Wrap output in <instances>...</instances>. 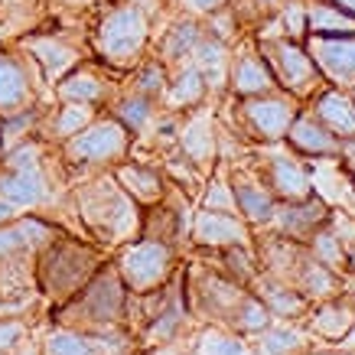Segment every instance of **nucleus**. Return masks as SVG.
<instances>
[{"label":"nucleus","mask_w":355,"mask_h":355,"mask_svg":"<svg viewBox=\"0 0 355 355\" xmlns=\"http://www.w3.org/2000/svg\"><path fill=\"white\" fill-rule=\"evenodd\" d=\"M189 3H193L196 10H202V13H212V10H218V7H222L225 0H189Z\"/></svg>","instance_id":"obj_40"},{"label":"nucleus","mask_w":355,"mask_h":355,"mask_svg":"<svg viewBox=\"0 0 355 355\" xmlns=\"http://www.w3.org/2000/svg\"><path fill=\"white\" fill-rule=\"evenodd\" d=\"M228 316H232L238 333H264L270 326V310L264 306V300L261 297H248V293H241V300L232 306Z\"/></svg>","instance_id":"obj_21"},{"label":"nucleus","mask_w":355,"mask_h":355,"mask_svg":"<svg viewBox=\"0 0 355 355\" xmlns=\"http://www.w3.org/2000/svg\"><path fill=\"white\" fill-rule=\"evenodd\" d=\"M118 180L128 193H134V199H140V202L160 199V176L153 170H147V166H130L128 163V166L118 170Z\"/></svg>","instance_id":"obj_22"},{"label":"nucleus","mask_w":355,"mask_h":355,"mask_svg":"<svg viewBox=\"0 0 355 355\" xmlns=\"http://www.w3.org/2000/svg\"><path fill=\"white\" fill-rule=\"evenodd\" d=\"M323 355H339V352H323Z\"/></svg>","instance_id":"obj_44"},{"label":"nucleus","mask_w":355,"mask_h":355,"mask_svg":"<svg viewBox=\"0 0 355 355\" xmlns=\"http://www.w3.org/2000/svg\"><path fill=\"white\" fill-rule=\"evenodd\" d=\"M147 40V20L137 7L111 10L98 30V49L111 65H130Z\"/></svg>","instance_id":"obj_1"},{"label":"nucleus","mask_w":355,"mask_h":355,"mask_svg":"<svg viewBox=\"0 0 355 355\" xmlns=\"http://www.w3.org/2000/svg\"><path fill=\"white\" fill-rule=\"evenodd\" d=\"M10 212H13V205L0 199V225H7V222H10Z\"/></svg>","instance_id":"obj_42"},{"label":"nucleus","mask_w":355,"mask_h":355,"mask_svg":"<svg viewBox=\"0 0 355 355\" xmlns=\"http://www.w3.org/2000/svg\"><path fill=\"white\" fill-rule=\"evenodd\" d=\"M310 55L316 69L329 76L336 85L355 88V36H343V40H313Z\"/></svg>","instance_id":"obj_5"},{"label":"nucleus","mask_w":355,"mask_h":355,"mask_svg":"<svg viewBox=\"0 0 355 355\" xmlns=\"http://www.w3.org/2000/svg\"><path fill=\"white\" fill-rule=\"evenodd\" d=\"M274 216H277V225L284 235L306 241V238H313L329 222V209H326L320 199L306 196L300 202H287L284 209H274Z\"/></svg>","instance_id":"obj_8"},{"label":"nucleus","mask_w":355,"mask_h":355,"mask_svg":"<svg viewBox=\"0 0 355 355\" xmlns=\"http://www.w3.org/2000/svg\"><path fill=\"white\" fill-rule=\"evenodd\" d=\"M235 202L251 222H268V218H274V196L258 183L238 180L235 183Z\"/></svg>","instance_id":"obj_20"},{"label":"nucleus","mask_w":355,"mask_h":355,"mask_svg":"<svg viewBox=\"0 0 355 355\" xmlns=\"http://www.w3.org/2000/svg\"><path fill=\"white\" fill-rule=\"evenodd\" d=\"M268 176H270V189H274L280 199H287V202H300V199L313 196L310 176H306L300 163L291 160V157H274Z\"/></svg>","instance_id":"obj_14"},{"label":"nucleus","mask_w":355,"mask_h":355,"mask_svg":"<svg viewBox=\"0 0 355 355\" xmlns=\"http://www.w3.org/2000/svg\"><path fill=\"white\" fill-rule=\"evenodd\" d=\"M245 264H248V258H245V254H238V251H228V268H232V270H235V274H238V277H241V284H245V280L251 277V274H248V268H245Z\"/></svg>","instance_id":"obj_39"},{"label":"nucleus","mask_w":355,"mask_h":355,"mask_svg":"<svg viewBox=\"0 0 355 355\" xmlns=\"http://www.w3.org/2000/svg\"><path fill=\"white\" fill-rule=\"evenodd\" d=\"M121 306H124V291L111 274H98L95 284H88L82 293V310L92 323H114L121 316Z\"/></svg>","instance_id":"obj_9"},{"label":"nucleus","mask_w":355,"mask_h":355,"mask_svg":"<svg viewBox=\"0 0 355 355\" xmlns=\"http://www.w3.org/2000/svg\"><path fill=\"white\" fill-rule=\"evenodd\" d=\"M258 297L264 300L270 316H300L306 310V297L300 291L287 287V284H277V280H264Z\"/></svg>","instance_id":"obj_19"},{"label":"nucleus","mask_w":355,"mask_h":355,"mask_svg":"<svg viewBox=\"0 0 355 355\" xmlns=\"http://www.w3.org/2000/svg\"><path fill=\"white\" fill-rule=\"evenodd\" d=\"M193 235L199 245H212V248L238 245V241H245V225H241L235 216H228V212L205 209V212H199V218H196Z\"/></svg>","instance_id":"obj_11"},{"label":"nucleus","mask_w":355,"mask_h":355,"mask_svg":"<svg viewBox=\"0 0 355 355\" xmlns=\"http://www.w3.org/2000/svg\"><path fill=\"white\" fill-rule=\"evenodd\" d=\"M36 53H40V59L46 62V72H49V76H59L65 65L72 62V53H69V49H62V46H49V49L36 46Z\"/></svg>","instance_id":"obj_35"},{"label":"nucleus","mask_w":355,"mask_h":355,"mask_svg":"<svg viewBox=\"0 0 355 355\" xmlns=\"http://www.w3.org/2000/svg\"><path fill=\"white\" fill-rule=\"evenodd\" d=\"M43 196V180L36 166H26V170H13L7 176H0V199L10 205H33L40 202Z\"/></svg>","instance_id":"obj_17"},{"label":"nucleus","mask_w":355,"mask_h":355,"mask_svg":"<svg viewBox=\"0 0 355 355\" xmlns=\"http://www.w3.org/2000/svg\"><path fill=\"white\" fill-rule=\"evenodd\" d=\"M43 355H98V349L95 339H88V336L72 333V329H55L46 336Z\"/></svg>","instance_id":"obj_23"},{"label":"nucleus","mask_w":355,"mask_h":355,"mask_svg":"<svg viewBox=\"0 0 355 355\" xmlns=\"http://www.w3.org/2000/svg\"><path fill=\"white\" fill-rule=\"evenodd\" d=\"M26 95H30V88H26V76H23L20 62L10 55H0V111L3 114L20 111Z\"/></svg>","instance_id":"obj_18"},{"label":"nucleus","mask_w":355,"mask_h":355,"mask_svg":"<svg viewBox=\"0 0 355 355\" xmlns=\"http://www.w3.org/2000/svg\"><path fill=\"white\" fill-rule=\"evenodd\" d=\"M355 326V303L349 300H323V306L313 316V333L326 343H343Z\"/></svg>","instance_id":"obj_12"},{"label":"nucleus","mask_w":355,"mask_h":355,"mask_svg":"<svg viewBox=\"0 0 355 355\" xmlns=\"http://www.w3.org/2000/svg\"><path fill=\"white\" fill-rule=\"evenodd\" d=\"M248 121L264 140L287 137L291 124L297 121V105H293V98H280V95L254 98L248 105Z\"/></svg>","instance_id":"obj_6"},{"label":"nucleus","mask_w":355,"mask_h":355,"mask_svg":"<svg viewBox=\"0 0 355 355\" xmlns=\"http://www.w3.org/2000/svg\"><path fill=\"white\" fill-rule=\"evenodd\" d=\"M59 95H62L65 101H72V105H95L98 98H101V82H98L95 76L82 72V76H72L69 82H62V85H59Z\"/></svg>","instance_id":"obj_26"},{"label":"nucleus","mask_w":355,"mask_h":355,"mask_svg":"<svg viewBox=\"0 0 355 355\" xmlns=\"http://www.w3.org/2000/svg\"><path fill=\"white\" fill-rule=\"evenodd\" d=\"M339 355H355V352H339Z\"/></svg>","instance_id":"obj_43"},{"label":"nucleus","mask_w":355,"mask_h":355,"mask_svg":"<svg viewBox=\"0 0 355 355\" xmlns=\"http://www.w3.org/2000/svg\"><path fill=\"white\" fill-rule=\"evenodd\" d=\"M92 118L88 114V105H69V108L59 111V118H55V134L59 137H72L78 130L85 128V121Z\"/></svg>","instance_id":"obj_31"},{"label":"nucleus","mask_w":355,"mask_h":355,"mask_svg":"<svg viewBox=\"0 0 355 355\" xmlns=\"http://www.w3.org/2000/svg\"><path fill=\"white\" fill-rule=\"evenodd\" d=\"M303 349V336L291 326H277V329H264L261 333V352L264 355H297Z\"/></svg>","instance_id":"obj_24"},{"label":"nucleus","mask_w":355,"mask_h":355,"mask_svg":"<svg viewBox=\"0 0 355 355\" xmlns=\"http://www.w3.org/2000/svg\"><path fill=\"white\" fill-rule=\"evenodd\" d=\"M297 291L306 300H333L339 293V270L326 268L320 261H303L300 264V277H297Z\"/></svg>","instance_id":"obj_15"},{"label":"nucleus","mask_w":355,"mask_h":355,"mask_svg":"<svg viewBox=\"0 0 355 355\" xmlns=\"http://www.w3.org/2000/svg\"><path fill=\"white\" fill-rule=\"evenodd\" d=\"M352 173H355V157H352Z\"/></svg>","instance_id":"obj_45"},{"label":"nucleus","mask_w":355,"mask_h":355,"mask_svg":"<svg viewBox=\"0 0 355 355\" xmlns=\"http://www.w3.org/2000/svg\"><path fill=\"white\" fill-rule=\"evenodd\" d=\"M205 95V78L199 69H186L180 72V78L173 82V98L180 101V105H199Z\"/></svg>","instance_id":"obj_28"},{"label":"nucleus","mask_w":355,"mask_h":355,"mask_svg":"<svg viewBox=\"0 0 355 355\" xmlns=\"http://www.w3.org/2000/svg\"><path fill=\"white\" fill-rule=\"evenodd\" d=\"M196 53H199V65H202L205 72H209V69H218V65L225 62L222 43H199L196 46Z\"/></svg>","instance_id":"obj_37"},{"label":"nucleus","mask_w":355,"mask_h":355,"mask_svg":"<svg viewBox=\"0 0 355 355\" xmlns=\"http://www.w3.org/2000/svg\"><path fill=\"white\" fill-rule=\"evenodd\" d=\"M124 124L118 121H101L95 128L78 130V137L69 144V153L82 163H98V160H111V157H121L124 153V144H128V134H124Z\"/></svg>","instance_id":"obj_4"},{"label":"nucleus","mask_w":355,"mask_h":355,"mask_svg":"<svg viewBox=\"0 0 355 355\" xmlns=\"http://www.w3.org/2000/svg\"><path fill=\"white\" fill-rule=\"evenodd\" d=\"M270 85H274V72L268 69V62L261 55H241L235 62V69H232V88L238 95L258 98Z\"/></svg>","instance_id":"obj_16"},{"label":"nucleus","mask_w":355,"mask_h":355,"mask_svg":"<svg viewBox=\"0 0 355 355\" xmlns=\"http://www.w3.org/2000/svg\"><path fill=\"white\" fill-rule=\"evenodd\" d=\"M306 30L320 40H343V36H355V20L339 10L333 0H316L306 10Z\"/></svg>","instance_id":"obj_13"},{"label":"nucleus","mask_w":355,"mask_h":355,"mask_svg":"<svg viewBox=\"0 0 355 355\" xmlns=\"http://www.w3.org/2000/svg\"><path fill=\"white\" fill-rule=\"evenodd\" d=\"M202 352H205V355H241V352H245V345L238 343L235 336L212 333V336H205Z\"/></svg>","instance_id":"obj_34"},{"label":"nucleus","mask_w":355,"mask_h":355,"mask_svg":"<svg viewBox=\"0 0 355 355\" xmlns=\"http://www.w3.org/2000/svg\"><path fill=\"white\" fill-rule=\"evenodd\" d=\"M118 118L124 121V128L128 130H137V128H144V121L150 118V101L144 95H137V98H124L118 105Z\"/></svg>","instance_id":"obj_30"},{"label":"nucleus","mask_w":355,"mask_h":355,"mask_svg":"<svg viewBox=\"0 0 355 355\" xmlns=\"http://www.w3.org/2000/svg\"><path fill=\"white\" fill-rule=\"evenodd\" d=\"M333 3H336V7H339L343 13H349V17L355 20V0H333Z\"/></svg>","instance_id":"obj_41"},{"label":"nucleus","mask_w":355,"mask_h":355,"mask_svg":"<svg viewBox=\"0 0 355 355\" xmlns=\"http://www.w3.org/2000/svg\"><path fill=\"white\" fill-rule=\"evenodd\" d=\"M313 118L326 124L343 144H349V140L355 144V98L345 95L343 88L320 92L313 101Z\"/></svg>","instance_id":"obj_7"},{"label":"nucleus","mask_w":355,"mask_h":355,"mask_svg":"<svg viewBox=\"0 0 355 355\" xmlns=\"http://www.w3.org/2000/svg\"><path fill=\"white\" fill-rule=\"evenodd\" d=\"M268 59L274 65V76L291 88L293 95H303L310 92L316 82H320V69L313 62V55L306 49H300L291 40H280V43L268 46Z\"/></svg>","instance_id":"obj_3"},{"label":"nucleus","mask_w":355,"mask_h":355,"mask_svg":"<svg viewBox=\"0 0 355 355\" xmlns=\"http://www.w3.org/2000/svg\"><path fill=\"white\" fill-rule=\"evenodd\" d=\"M313 245V258L320 261V264H326V268H345V248H343V238H336L329 228H320L316 235L310 238Z\"/></svg>","instance_id":"obj_25"},{"label":"nucleus","mask_w":355,"mask_h":355,"mask_svg":"<svg viewBox=\"0 0 355 355\" xmlns=\"http://www.w3.org/2000/svg\"><path fill=\"white\" fill-rule=\"evenodd\" d=\"M23 345L20 320H0V355H17Z\"/></svg>","instance_id":"obj_33"},{"label":"nucleus","mask_w":355,"mask_h":355,"mask_svg":"<svg viewBox=\"0 0 355 355\" xmlns=\"http://www.w3.org/2000/svg\"><path fill=\"white\" fill-rule=\"evenodd\" d=\"M183 144H186V150L193 153L196 160H202L205 153L212 150V140L205 137V130H202V128H189V130H186V137H183Z\"/></svg>","instance_id":"obj_36"},{"label":"nucleus","mask_w":355,"mask_h":355,"mask_svg":"<svg viewBox=\"0 0 355 355\" xmlns=\"http://www.w3.org/2000/svg\"><path fill=\"white\" fill-rule=\"evenodd\" d=\"M121 274L124 284L137 293L160 287L170 274V248L163 241H137L121 254Z\"/></svg>","instance_id":"obj_2"},{"label":"nucleus","mask_w":355,"mask_h":355,"mask_svg":"<svg viewBox=\"0 0 355 355\" xmlns=\"http://www.w3.org/2000/svg\"><path fill=\"white\" fill-rule=\"evenodd\" d=\"M196 46H199V26H196V23H180V26L166 36V53H170V59H180V55L193 53Z\"/></svg>","instance_id":"obj_29"},{"label":"nucleus","mask_w":355,"mask_h":355,"mask_svg":"<svg viewBox=\"0 0 355 355\" xmlns=\"http://www.w3.org/2000/svg\"><path fill=\"white\" fill-rule=\"evenodd\" d=\"M33 235H46V225L43 222H17V225H0V258L3 254H10V251H17V248L30 245Z\"/></svg>","instance_id":"obj_27"},{"label":"nucleus","mask_w":355,"mask_h":355,"mask_svg":"<svg viewBox=\"0 0 355 355\" xmlns=\"http://www.w3.org/2000/svg\"><path fill=\"white\" fill-rule=\"evenodd\" d=\"M287 140H291L300 153H306V157H336V153L345 150L343 140L336 137L326 124H320L313 114L293 121L291 130H287Z\"/></svg>","instance_id":"obj_10"},{"label":"nucleus","mask_w":355,"mask_h":355,"mask_svg":"<svg viewBox=\"0 0 355 355\" xmlns=\"http://www.w3.org/2000/svg\"><path fill=\"white\" fill-rule=\"evenodd\" d=\"M176 326H180V303L173 300L170 310L157 313V320H153V326H150V339H160V343H166V339L176 333Z\"/></svg>","instance_id":"obj_32"},{"label":"nucleus","mask_w":355,"mask_h":355,"mask_svg":"<svg viewBox=\"0 0 355 355\" xmlns=\"http://www.w3.org/2000/svg\"><path fill=\"white\" fill-rule=\"evenodd\" d=\"M140 92H144V95H157V92H163V69L157 62L144 69V76H140Z\"/></svg>","instance_id":"obj_38"}]
</instances>
